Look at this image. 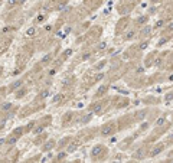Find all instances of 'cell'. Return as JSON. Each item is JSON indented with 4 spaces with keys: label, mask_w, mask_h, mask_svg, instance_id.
Wrapping results in <instances>:
<instances>
[{
    "label": "cell",
    "mask_w": 173,
    "mask_h": 163,
    "mask_svg": "<svg viewBox=\"0 0 173 163\" xmlns=\"http://www.w3.org/2000/svg\"><path fill=\"white\" fill-rule=\"evenodd\" d=\"M144 156H146L144 149H138L136 153H133V159H137V160H140V159H144Z\"/></svg>",
    "instance_id": "obj_1"
},
{
    "label": "cell",
    "mask_w": 173,
    "mask_h": 163,
    "mask_svg": "<svg viewBox=\"0 0 173 163\" xmlns=\"http://www.w3.org/2000/svg\"><path fill=\"white\" fill-rule=\"evenodd\" d=\"M55 144H56V143H55V140H48V141H46V144L43 146V151L52 150V149L55 147Z\"/></svg>",
    "instance_id": "obj_2"
},
{
    "label": "cell",
    "mask_w": 173,
    "mask_h": 163,
    "mask_svg": "<svg viewBox=\"0 0 173 163\" xmlns=\"http://www.w3.org/2000/svg\"><path fill=\"white\" fill-rule=\"evenodd\" d=\"M113 131H114L113 126H104L103 130H101V134H103V136H108V134H111Z\"/></svg>",
    "instance_id": "obj_3"
},
{
    "label": "cell",
    "mask_w": 173,
    "mask_h": 163,
    "mask_svg": "<svg viewBox=\"0 0 173 163\" xmlns=\"http://www.w3.org/2000/svg\"><path fill=\"white\" fill-rule=\"evenodd\" d=\"M22 81H16V82H13L10 85V93H13V91H16V90H19V88L22 87Z\"/></svg>",
    "instance_id": "obj_4"
},
{
    "label": "cell",
    "mask_w": 173,
    "mask_h": 163,
    "mask_svg": "<svg viewBox=\"0 0 173 163\" xmlns=\"http://www.w3.org/2000/svg\"><path fill=\"white\" fill-rule=\"evenodd\" d=\"M103 150V146H95L91 151V156L92 157H97V154H100V151Z\"/></svg>",
    "instance_id": "obj_5"
},
{
    "label": "cell",
    "mask_w": 173,
    "mask_h": 163,
    "mask_svg": "<svg viewBox=\"0 0 173 163\" xmlns=\"http://www.w3.org/2000/svg\"><path fill=\"white\" fill-rule=\"evenodd\" d=\"M163 147H164L163 144H159L157 147H154V149H153V151L150 153V156H156V154H159V153H160V151L163 150Z\"/></svg>",
    "instance_id": "obj_6"
},
{
    "label": "cell",
    "mask_w": 173,
    "mask_h": 163,
    "mask_svg": "<svg viewBox=\"0 0 173 163\" xmlns=\"http://www.w3.org/2000/svg\"><path fill=\"white\" fill-rule=\"evenodd\" d=\"M63 98V95L62 94H58V95H55L53 98H52V104H59V101Z\"/></svg>",
    "instance_id": "obj_7"
},
{
    "label": "cell",
    "mask_w": 173,
    "mask_h": 163,
    "mask_svg": "<svg viewBox=\"0 0 173 163\" xmlns=\"http://www.w3.org/2000/svg\"><path fill=\"white\" fill-rule=\"evenodd\" d=\"M150 33H151V28H150V26H144L143 30H141V35L143 36H149Z\"/></svg>",
    "instance_id": "obj_8"
},
{
    "label": "cell",
    "mask_w": 173,
    "mask_h": 163,
    "mask_svg": "<svg viewBox=\"0 0 173 163\" xmlns=\"http://www.w3.org/2000/svg\"><path fill=\"white\" fill-rule=\"evenodd\" d=\"M12 108V104L10 103H3V104H2V107H0V110L2 111H9Z\"/></svg>",
    "instance_id": "obj_9"
},
{
    "label": "cell",
    "mask_w": 173,
    "mask_h": 163,
    "mask_svg": "<svg viewBox=\"0 0 173 163\" xmlns=\"http://www.w3.org/2000/svg\"><path fill=\"white\" fill-rule=\"evenodd\" d=\"M76 149H78V143H72V144L68 146V149H66V150H68L69 153H72V151H75Z\"/></svg>",
    "instance_id": "obj_10"
},
{
    "label": "cell",
    "mask_w": 173,
    "mask_h": 163,
    "mask_svg": "<svg viewBox=\"0 0 173 163\" xmlns=\"http://www.w3.org/2000/svg\"><path fill=\"white\" fill-rule=\"evenodd\" d=\"M17 139H19V137H16V136H12V137H9V140H6V143H7V144H15V143L17 141Z\"/></svg>",
    "instance_id": "obj_11"
},
{
    "label": "cell",
    "mask_w": 173,
    "mask_h": 163,
    "mask_svg": "<svg viewBox=\"0 0 173 163\" xmlns=\"http://www.w3.org/2000/svg\"><path fill=\"white\" fill-rule=\"evenodd\" d=\"M25 94H26V90H25V88H22V90H19V91H17L16 93V98H22L23 95H25Z\"/></svg>",
    "instance_id": "obj_12"
},
{
    "label": "cell",
    "mask_w": 173,
    "mask_h": 163,
    "mask_svg": "<svg viewBox=\"0 0 173 163\" xmlns=\"http://www.w3.org/2000/svg\"><path fill=\"white\" fill-rule=\"evenodd\" d=\"M35 33H36V29H35V28H29V29L26 30V35L28 36H35Z\"/></svg>",
    "instance_id": "obj_13"
},
{
    "label": "cell",
    "mask_w": 173,
    "mask_h": 163,
    "mask_svg": "<svg viewBox=\"0 0 173 163\" xmlns=\"http://www.w3.org/2000/svg\"><path fill=\"white\" fill-rule=\"evenodd\" d=\"M164 120H166V117H164V116H161L160 118H159V120L156 121V127H159V126H161V124L164 123Z\"/></svg>",
    "instance_id": "obj_14"
},
{
    "label": "cell",
    "mask_w": 173,
    "mask_h": 163,
    "mask_svg": "<svg viewBox=\"0 0 173 163\" xmlns=\"http://www.w3.org/2000/svg\"><path fill=\"white\" fill-rule=\"evenodd\" d=\"M22 133H23V128H16V130L13 131V136L19 137V136H22Z\"/></svg>",
    "instance_id": "obj_15"
},
{
    "label": "cell",
    "mask_w": 173,
    "mask_h": 163,
    "mask_svg": "<svg viewBox=\"0 0 173 163\" xmlns=\"http://www.w3.org/2000/svg\"><path fill=\"white\" fill-rule=\"evenodd\" d=\"M65 5H66V0H63V2H61L59 5H58V7H56V10H62L63 7H65Z\"/></svg>",
    "instance_id": "obj_16"
},
{
    "label": "cell",
    "mask_w": 173,
    "mask_h": 163,
    "mask_svg": "<svg viewBox=\"0 0 173 163\" xmlns=\"http://www.w3.org/2000/svg\"><path fill=\"white\" fill-rule=\"evenodd\" d=\"M17 3V0H7V6L9 7H12L13 5H16Z\"/></svg>",
    "instance_id": "obj_17"
},
{
    "label": "cell",
    "mask_w": 173,
    "mask_h": 163,
    "mask_svg": "<svg viewBox=\"0 0 173 163\" xmlns=\"http://www.w3.org/2000/svg\"><path fill=\"white\" fill-rule=\"evenodd\" d=\"M42 131H43V127H42V126H40V127H38V128H35V131H33V133H35V134H39V133H42Z\"/></svg>",
    "instance_id": "obj_18"
},
{
    "label": "cell",
    "mask_w": 173,
    "mask_h": 163,
    "mask_svg": "<svg viewBox=\"0 0 173 163\" xmlns=\"http://www.w3.org/2000/svg\"><path fill=\"white\" fill-rule=\"evenodd\" d=\"M105 46H107V45H105V42H101V43H100V46H98V49H100V51H103V49H105Z\"/></svg>",
    "instance_id": "obj_19"
},
{
    "label": "cell",
    "mask_w": 173,
    "mask_h": 163,
    "mask_svg": "<svg viewBox=\"0 0 173 163\" xmlns=\"http://www.w3.org/2000/svg\"><path fill=\"white\" fill-rule=\"evenodd\" d=\"M43 19H45V16H43V15H39V16L36 18V23H38V22H42Z\"/></svg>",
    "instance_id": "obj_20"
},
{
    "label": "cell",
    "mask_w": 173,
    "mask_h": 163,
    "mask_svg": "<svg viewBox=\"0 0 173 163\" xmlns=\"http://www.w3.org/2000/svg\"><path fill=\"white\" fill-rule=\"evenodd\" d=\"M140 49H141V51H143V49H146V48H147V42H143V43H140Z\"/></svg>",
    "instance_id": "obj_21"
},
{
    "label": "cell",
    "mask_w": 173,
    "mask_h": 163,
    "mask_svg": "<svg viewBox=\"0 0 173 163\" xmlns=\"http://www.w3.org/2000/svg\"><path fill=\"white\" fill-rule=\"evenodd\" d=\"M163 25H164V22H163V20H159V22L156 23V28H161Z\"/></svg>",
    "instance_id": "obj_22"
},
{
    "label": "cell",
    "mask_w": 173,
    "mask_h": 163,
    "mask_svg": "<svg viewBox=\"0 0 173 163\" xmlns=\"http://www.w3.org/2000/svg\"><path fill=\"white\" fill-rule=\"evenodd\" d=\"M48 94H49V91H43V93L40 94V98H45V97H48Z\"/></svg>",
    "instance_id": "obj_23"
},
{
    "label": "cell",
    "mask_w": 173,
    "mask_h": 163,
    "mask_svg": "<svg viewBox=\"0 0 173 163\" xmlns=\"http://www.w3.org/2000/svg\"><path fill=\"white\" fill-rule=\"evenodd\" d=\"M71 55H72V51H71V49L65 51V56H66V58H68V56H71Z\"/></svg>",
    "instance_id": "obj_24"
},
{
    "label": "cell",
    "mask_w": 173,
    "mask_h": 163,
    "mask_svg": "<svg viewBox=\"0 0 173 163\" xmlns=\"http://www.w3.org/2000/svg\"><path fill=\"white\" fill-rule=\"evenodd\" d=\"M133 36H134V32H128L127 33V39H131Z\"/></svg>",
    "instance_id": "obj_25"
},
{
    "label": "cell",
    "mask_w": 173,
    "mask_h": 163,
    "mask_svg": "<svg viewBox=\"0 0 173 163\" xmlns=\"http://www.w3.org/2000/svg\"><path fill=\"white\" fill-rule=\"evenodd\" d=\"M63 157H65V153H59V154H58V160H61V159H63Z\"/></svg>",
    "instance_id": "obj_26"
},
{
    "label": "cell",
    "mask_w": 173,
    "mask_h": 163,
    "mask_svg": "<svg viewBox=\"0 0 173 163\" xmlns=\"http://www.w3.org/2000/svg\"><path fill=\"white\" fill-rule=\"evenodd\" d=\"M146 20H147V18H140L137 22H138V23H143V22H146Z\"/></svg>",
    "instance_id": "obj_27"
},
{
    "label": "cell",
    "mask_w": 173,
    "mask_h": 163,
    "mask_svg": "<svg viewBox=\"0 0 173 163\" xmlns=\"http://www.w3.org/2000/svg\"><path fill=\"white\" fill-rule=\"evenodd\" d=\"M101 110V105L98 104V105H95V108H94V111H95V113H98V111Z\"/></svg>",
    "instance_id": "obj_28"
},
{
    "label": "cell",
    "mask_w": 173,
    "mask_h": 163,
    "mask_svg": "<svg viewBox=\"0 0 173 163\" xmlns=\"http://www.w3.org/2000/svg\"><path fill=\"white\" fill-rule=\"evenodd\" d=\"M49 59H51V56H49V55H46L45 58H43V61H42V62H48Z\"/></svg>",
    "instance_id": "obj_29"
},
{
    "label": "cell",
    "mask_w": 173,
    "mask_h": 163,
    "mask_svg": "<svg viewBox=\"0 0 173 163\" xmlns=\"http://www.w3.org/2000/svg\"><path fill=\"white\" fill-rule=\"evenodd\" d=\"M104 91H105V87H101L100 90H98V94H103Z\"/></svg>",
    "instance_id": "obj_30"
},
{
    "label": "cell",
    "mask_w": 173,
    "mask_h": 163,
    "mask_svg": "<svg viewBox=\"0 0 173 163\" xmlns=\"http://www.w3.org/2000/svg\"><path fill=\"white\" fill-rule=\"evenodd\" d=\"M144 114H146V113H143V111H141V113H138V118H143V117H144Z\"/></svg>",
    "instance_id": "obj_31"
},
{
    "label": "cell",
    "mask_w": 173,
    "mask_h": 163,
    "mask_svg": "<svg viewBox=\"0 0 173 163\" xmlns=\"http://www.w3.org/2000/svg\"><path fill=\"white\" fill-rule=\"evenodd\" d=\"M173 98V94H170V95H166V100H172Z\"/></svg>",
    "instance_id": "obj_32"
},
{
    "label": "cell",
    "mask_w": 173,
    "mask_h": 163,
    "mask_svg": "<svg viewBox=\"0 0 173 163\" xmlns=\"http://www.w3.org/2000/svg\"><path fill=\"white\" fill-rule=\"evenodd\" d=\"M25 2H26V0H17V3H19V5H23Z\"/></svg>",
    "instance_id": "obj_33"
},
{
    "label": "cell",
    "mask_w": 173,
    "mask_h": 163,
    "mask_svg": "<svg viewBox=\"0 0 173 163\" xmlns=\"http://www.w3.org/2000/svg\"><path fill=\"white\" fill-rule=\"evenodd\" d=\"M3 143H6V139H2V140H0V146L3 144Z\"/></svg>",
    "instance_id": "obj_34"
},
{
    "label": "cell",
    "mask_w": 173,
    "mask_h": 163,
    "mask_svg": "<svg viewBox=\"0 0 173 163\" xmlns=\"http://www.w3.org/2000/svg\"><path fill=\"white\" fill-rule=\"evenodd\" d=\"M167 29H169V30H173V23H172V25H169V28H167Z\"/></svg>",
    "instance_id": "obj_35"
},
{
    "label": "cell",
    "mask_w": 173,
    "mask_h": 163,
    "mask_svg": "<svg viewBox=\"0 0 173 163\" xmlns=\"http://www.w3.org/2000/svg\"><path fill=\"white\" fill-rule=\"evenodd\" d=\"M151 2H160V0H151Z\"/></svg>",
    "instance_id": "obj_36"
},
{
    "label": "cell",
    "mask_w": 173,
    "mask_h": 163,
    "mask_svg": "<svg viewBox=\"0 0 173 163\" xmlns=\"http://www.w3.org/2000/svg\"><path fill=\"white\" fill-rule=\"evenodd\" d=\"M2 71H3V68H0V74H2Z\"/></svg>",
    "instance_id": "obj_37"
}]
</instances>
